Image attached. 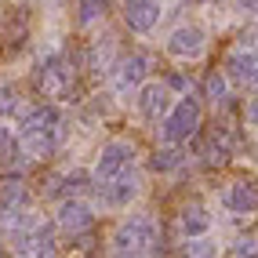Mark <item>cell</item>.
<instances>
[{"mask_svg":"<svg viewBox=\"0 0 258 258\" xmlns=\"http://www.w3.org/2000/svg\"><path fill=\"white\" fill-rule=\"evenodd\" d=\"M160 244V226L153 215H127L113 229V254L116 258H142L157 251Z\"/></svg>","mask_w":258,"mask_h":258,"instance_id":"1","label":"cell"},{"mask_svg":"<svg viewBox=\"0 0 258 258\" xmlns=\"http://www.w3.org/2000/svg\"><path fill=\"white\" fill-rule=\"evenodd\" d=\"M200 124H204L200 98L182 95V98H175L171 113L160 120V139H164V146H182V142H189V139L200 135Z\"/></svg>","mask_w":258,"mask_h":258,"instance_id":"2","label":"cell"},{"mask_svg":"<svg viewBox=\"0 0 258 258\" xmlns=\"http://www.w3.org/2000/svg\"><path fill=\"white\" fill-rule=\"evenodd\" d=\"M33 80H37V91L44 98H70L73 95V84H77V70L62 55H51V58H44L37 66Z\"/></svg>","mask_w":258,"mask_h":258,"instance_id":"3","label":"cell"},{"mask_svg":"<svg viewBox=\"0 0 258 258\" xmlns=\"http://www.w3.org/2000/svg\"><path fill=\"white\" fill-rule=\"evenodd\" d=\"M149 73H153V58L146 55V51H131V55L116 58V62L109 66L113 91H116V95H131V91H139L142 84L149 80Z\"/></svg>","mask_w":258,"mask_h":258,"instance_id":"4","label":"cell"},{"mask_svg":"<svg viewBox=\"0 0 258 258\" xmlns=\"http://www.w3.org/2000/svg\"><path fill=\"white\" fill-rule=\"evenodd\" d=\"M135 157H139V149H135V142L127 139H113L98 149L95 157V182H109L116 175H124V171H131Z\"/></svg>","mask_w":258,"mask_h":258,"instance_id":"5","label":"cell"},{"mask_svg":"<svg viewBox=\"0 0 258 258\" xmlns=\"http://www.w3.org/2000/svg\"><path fill=\"white\" fill-rule=\"evenodd\" d=\"M142 193V182L131 175V171H124V175H116L109 182H95V200L102 204V208L109 211H124L131 208V200Z\"/></svg>","mask_w":258,"mask_h":258,"instance_id":"6","label":"cell"},{"mask_svg":"<svg viewBox=\"0 0 258 258\" xmlns=\"http://www.w3.org/2000/svg\"><path fill=\"white\" fill-rule=\"evenodd\" d=\"M11 251L15 258H55V236H51V226L44 222H33L29 229L11 236Z\"/></svg>","mask_w":258,"mask_h":258,"instance_id":"7","label":"cell"},{"mask_svg":"<svg viewBox=\"0 0 258 258\" xmlns=\"http://www.w3.org/2000/svg\"><path fill=\"white\" fill-rule=\"evenodd\" d=\"M204 47H208V33H204L200 26H175L167 33V40H164V51L171 58H178V62H193L204 55Z\"/></svg>","mask_w":258,"mask_h":258,"instance_id":"8","label":"cell"},{"mask_svg":"<svg viewBox=\"0 0 258 258\" xmlns=\"http://www.w3.org/2000/svg\"><path fill=\"white\" fill-rule=\"evenodd\" d=\"M135 106H139V113L146 120H164L171 113V106H175V95H171V88L164 80H146L139 91H135Z\"/></svg>","mask_w":258,"mask_h":258,"instance_id":"9","label":"cell"},{"mask_svg":"<svg viewBox=\"0 0 258 258\" xmlns=\"http://www.w3.org/2000/svg\"><path fill=\"white\" fill-rule=\"evenodd\" d=\"M55 229L70 233V236H80V233L95 229V208H91V204L84 200V197L62 200V204H58V211H55Z\"/></svg>","mask_w":258,"mask_h":258,"instance_id":"10","label":"cell"},{"mask_svg":"<svg viewBox=\"0 0 258 258\" xmlns=\"http://www.w3.org/2000/svg\"><path fill=\"white\" fill-rule=\"evenodd\" d=\"M160 0H124V26L131 33H153L160 26Z\"/></svg>","mask_w":258,"mask_h":258,"instance_id":"11","label":"cell"},{"mask_svg":"<svg viewBox=\"0 0 258 258\" xmlns=\"http://www.w3.org/2000/svg\"><path fill=\"white\" fill-rule=\"evenodd\" d=\"M222 204H226V211H229V215H240V218L258 215V185L247 182V178H236V182L226 185V193H222Z\"/></svg>","mask_w":258,"mask_h":258,"instance_id":"12","label":"cell"},{"mask_svg":"<svg viewBox=\"0 0 258 258\" xmlns=\"http://www.w3.org/2000/svg\"><path fill=\"white\" fill-rule=\"evenodd\" d=\"M254 70H258V51L247 47V44H240V47H233L229 55H226V70H222V73H226L229 80H244V84H251Z\"/></svg>","mask_w":258,"mask_h":258,"instance_id":"13","label":"cell"},{"mask_svg":"<svg viewBox=\"0 0 258 258\" xmlns=\"http://www.w3.org/2000/svg\"><path fill=\"white\" fill-rule=\"evenodd\" d=\"M29 185L26 178L15 171V175H4L0 178V208H8V211H29Z\"/></svg>","mask_w":258,"mask_h":258,"instance_id":"14","label":"cell"},{"mask_svg":"<svg viewBox=\"0 0 258 258\" xmlns=\"http://www.w3.org/2000/svg\"><path fill=\"white\" fill-rule=\"evenodd\" d=\"M178 229L185 240H197V236H208L211 233V211L204 204H185L178 211Z\"/></svg>","mask_w":258,"mask_h":258,"instance_id":"15","label":"cell"},{"mask_svg":"<svg viewBox=\"0 0 258 258\" xmlns=\"http://www.w3.org/2000/svg\"><path fill=\"white\" fill-rule=\"evenodd\" d=\"M185 164V149L182 146H157V153L149 157V167L157 175H175V171Z\"/></svg>","mask_w":258,"mask_h":258,"instance_id":"16","label":"cell"},{"mask_svg":"<svg viewBox=\"0 0 258 258\" xmlns=\"http://www.w3.org/2000/svg\"><path fill=\"white\" fill-rule=\"evenodd\" d=\"M200 88H204V98H208V102H215V106H226V102H229L233 80L222 73V70H208V73H204V84H200Z\"/></svg>","mask_w":258,"mask_h":258,"instance_id":"17","label":"cell"},{"mask_svg":"<svg viewBox=\"0 0 258 258\" xmlns=\"http://www.w3.org/2000/svg\"><path fill=\"white\" fill-rule=\"evenodd\" d=\"M106 8H109V0H77V22L95 26V22L106 19Z\"/></svg>","mask_w":258,"mask_h":258,"instance_id":"18","label":"cell"},{"mask_svg":"<svg viewBox=\"0 0 258 258\" xmlns=\"http://www.w3.org/2000/svg\"><path fill=\"white\" fill-rule=\"evenodd\" d=\"M15 113H22V98H19V91H15L11 84H0V124L11 120Z\"/></svg>","mask_w":258,"mask_h":258,"instance_id":"19","label":"cell"},{"mask_svg":"<svg viewBox=\"0 0 258 258\" xmlns=\"http://www.w3.org/2000/svg\"><path fill=\"white\" fill-rule=\"evenodd\" d=\"M185 258H218V244H215L211 236L185 240Z\"/></svg>","mask_w":258,"mask_h":258,"instance_id":"20","label":"cell"},{"mask_svg":"<svg viewBox=\"0 0 258 258\" xmlns=\"http://www.w3.org/2000/svg\"><path fill=\"white\" fill-rule=\"evenodd\" d=\"M15 149H19V139H15V131L0 124V164H4V167H8V160H11V153H15Z\"/></svg>","mask_w":258,"mask_h":258,"instance_id":"21","label":"cell"},{"mask_svg":"<svg viewBox=\"0 0 258 258\" xmlns=\"http://www.w3.org/2000/svg\"><path fill=\"white\" fill-rule=\"evenodd\" d=\"M164 84L171 88V95H175V91H178V95H189V91H193V77H185V73H171Z\"/></svg>","mask_w":258,"mask_h":258,"instance_id":"22","label":"cell"},{"mask_svg":"<svg viewBox=\"0 0 258 258\" xmlns=\"http://www.w3.org/2000/svg\"><path fill=\"white\" fill-rule=\"evenodd\" d=\"M244 124L251 131H258V98H247V106H244Z\"/></svg>","mask_w":258,"mask_h":258,"instance_id":"23","label":"cell"},{"mask_svg":"<svg viewBox=\"0 0 258 258\" xmlns=\"http://www.w3.org/2000/svg\"><path fill=\"white\" fill-rule=\"evenodd\" d=\"M236 11H258V0H233Z\"/></svg>","mask_w":258,"mask_h":258,"instance_id":"24","label":"cell"},{"mask_svg":"<svg viewBox=\"0 0 258 258\" xmlns=\"http://www.w3.org/2000/svg\"><path fill=\"white\" fill-rule=\"evenodd\" d=\"M0 258H11V254H8V247H4V240H0Z\"/></svg>","mask_w":258,"mask_h":258,"instance_id":"25","label":"cell"},{"mask_svg":"<svg viewBox=\"0 0 258 258\" xmlns=\"http://www.w3.org/2000/svg\"><path fill=\"white\" fill-rule=\"evenodd\" d=\"M251 88H254V91H258V70H254V77H251Z\"/></svg>","mask_w":258,"mask_h":258,"instance_id":"26","label":"cell"},{"mask_svg":"<svg viewBox=\"0 0 258 258\" xmlns=\"http://www.w3.org/2000/svg\"><path fill=\"white\" fill-rule=\"evenodd\" d=\"M226 258H244V254H233V251H226Z\"/></svg>","mask_w":258,"mask_h":258,"instance_id":"27","label":"cell"}]
</instances>
